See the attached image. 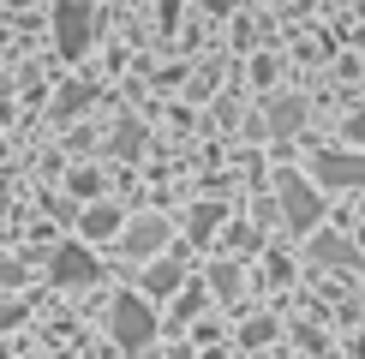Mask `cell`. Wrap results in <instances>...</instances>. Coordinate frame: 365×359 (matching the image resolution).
I'll use <instances>...</instances> for the list:
<instances>
[{"label": "cell", "mask_w": 365, "mask_h": 359, "mask_svg": "<svg viewBox=\"0 0 365 359\" xmlns=\"http://www.w3.org/2000/svg\"><path fill=\"white\" fill-rule=\"evenodd\" d=\"M354 353H359V359H365V335H359V341H354Z\"/></svg>", "instance_id": "d6986e66"}, {"label": "cell", "mask_w": 365, "mask_h": 359, "mask_svg": "<svg viewBox=\"0 0 365 359\" xmlns=\"http://www.w3.org/2000/svg\"><path fill=\"white\" fill-rule=\"evenodd\" d=\"M108 335H114L126 353L150 348V335H156V318H150V306H144V299H132V293H120L114 306H108Z\"/></svg>", "instance_id": "6da1fadb"}, {"label": "cell", "mask_w": 365, "mask_h": 359, "mask_svg": "<svg viewBox=\"0 0 365 359\" xmlns=\"http://www.w3.org/2000/svg\"><path fill=\"white\" fill-rule=\"evenodd\" d=\"M0 150H6V144H0Z\"/></svg>", "instance_id": "ffe728a7"}, {"label": "cell", "mask_w": 365, "mask_h": 359, "mask_svg": "<svg viewBox=\"0 0 365 359\" xmlns=\"http://www.w3.org/2000/svg\"><path fill=\"white\" fill-rule=\"evenodd\" d=\"M269 335H276V323H269V318H252L246 323V348H264Z\"/></svg>", "instance_id": "9a60e30c"}, {"label": "cell", "mask_w": 365, "mask_h": 359, "mask_svg": "<svg viewBox=\"0 0 365 359\" xmlns=\"http://www.w3.org/2000/svg\"><path fill=\"white\" fill-rule=\"evenodd\" d=\"M347 138H354V144H365V108H359L354 120H347Z\"/></svg>", "instance_id": "2e32d148"}, {"label": "cell", "mask_w": 365, "mask_h": 359, "mask_svg": "<svg viewBox=\"0 0 365 359\" xmlns=\"http://www.w3.org/2000/svg\"><path fill=\"white\" fill-rule=\"evenodd\" d=\"M180 281H186V264H150L144 288H150V293H174Z\"/></svg>", "instance_id": "30bf717a"}, {"label": "cell", "mask_w": 365, "mask_h": 359, "mask_svg": "<svg viewBox=\"0 0 365 359\" xmlns=\"http://www.w3.org/2000/svg\"><path fill=\"white\" fill-rule=\"evenodd\" d=\"M282 216H287V228H299V234L317 222V192L299 174H282Z\"/></svg>", "instance_id": "277c9868"}, {"label": "cell", "mask_w": 365, "mask_h": 359, "mask_svg": "<svg viewBox=\"0 0 365 359\" xmlns=\"http://www.w3.org/2000/svg\"><path fill=\"white\" fill-rule=\"evenodd\" d=\"M84 234H90V239L120 234V209H114V204H90V209H84Z\"/></svg>", "instance_id": "9c48e42d"}, {"label": "cell", "mask_w": 365, "mask_h": 359, "mask_svg": "<svg viewBox=\"0 0 365 359\" xmlns=\"http://www.w3.org/2000/svg\"><path fill=\"white\" fill-rule=\"evenodd\" d=\"M162 239H168V222L144 216V222H132V228H126V251H132V258H150V251H156Z\"/></svg>", "instance_id": "52a82bcc"}, {"label": "cell", "mask_w": 365, "mask_h": 359, "mask_svg": "<svg viewBox=\"0 0 365 359\" xmlns=\"http://www.w3.org/2000/svg\"><path fill=\"white\" fill-rule=\"evenodd\" d=\"M90 36H96V30H90V6H84V0H60V6H54V42H60V54L78 60L90 48Z\"/></svg>", "instance_id": "7a4b0ae2"}, {"label": "cell", "mask_w": 365, "mask_h": 359, "mask_svg": "<svg viewBox=\"0 0 365 359\" xmlns=\"http://www.w3.org/2000/svg\"><path fill=\"white\" fill-rule=\"evenodd\" d=\"M19 276H24L19 264H12V258H0V281H19Z\"/></svg>", "instance_id": "e0dca14e"}, {"label": "cell", "mask_w": 365, "mask_h": 359, "mask_svg": "<svg viewBox=\"0 0 365 359\" xmlns=\"http://www.w3.org/2000/svg\"><path fill=\"white\" fill-rule=\"evenodd\" d=\"M96 258H90V251L84 246H60L54 251V264H48V276L60 281V288H84V281H96Z\"/></svg>", "instance_id": "5b68a950"}, {"label": "cell", "mask_w": 365, "mask_h": 359, "mask_svg": "<svg viewBox=\"0 0 365 359\" xmlns=\"http://www.w3.org/2000/svg\"><path fill=\"white\" fill-rule=\"evenodd\" d=\"M312 258H324V264H341V269H347V264H359V251L347 246V239H336V234H317V239H312Z\"/></svg>", "instance_id": "ba28073f"}, {"label": "cell", "mask_w": 365, "mask_h": 359, "mask_svg": "<svg viewBox=\"0 0 365 359\" xmlns=\"http://www.w3.org/2000/svg\"><path fill=\"white\" fill-rule=\"evenodd\" d=\"M19 318H24L19 306H0V329H12V323H19Z\"/></svg>", "instance_id": "ac0fdd59"}, {"label": "cell", "mask_w": 365, "mask_h": 359, "mask_svg": "<svg viewBox=\"0 0 365 359\" xmlns=\"http://www.w3.org/2000/svg\"><path fill=\"white\" fill-rule=\"evenodd\" d=\"M138 150H144V126H132V120H126V126L114 132V156H138Z\"/></svg>", "instance_id": "4fadbf2b"}, {"label": "cell", "mask_w": 365, "mask_h": 359, "mask_svg": "<svg viewBox=\"0 0 365 359\" xmlns=\"http://www.w3.org/2000/svg\"><path fill=\"white\" fill-rule=\"evenodd\" d=\"M216 222H222V209H216V204H197V209H192V222H186V234L204 246V239L216 234Z\"/></svg>", "instance_id": "8fae6325"}, {"label": "cell", "mask_w": 365, "mask_h": 359, "mask_svg": "<svg viewBox=\"0 0 365 359\" xmlns=\"http://www.w3.org/2000/svg\"><path fill=\"white\" fill-rule=\"evenodd\" d=\"M210 288H216L222 299H240V264H227V258H222L216 269H210Z\"/></svg>", "instance_id": "7c38bea8"}, {"label": "cell", "mask_w": 365, "mask_h": 359, "mask_svg": "<svg viewBox=\"0 0 365 359\" xmlns=\"http://www.w3.org/2000/svg\"><path fill=\"white\" fill-rule=\"evenodd\" d=\"M84 102H90V90H84V84H72V90H60V102H54V120H66L72 108H84Z\"/></svg>", "instance_id": "5bb4252c"}, {"label": "cell", "mask_w": 365, "mask_h": 359, "mask_svg": "<svg viewBox=\"0 0 365 359\" xmlns=\"http://www.w3.org/2000/svg\"><path fill=\"white\" fill-rule=\"evenodd\" d=\"M312 180L317 186H365V156L359 150H317Z\"/></svg>", "instance_id": "3957f363"}, {"label": "cell", "mask_w": 365, "mask_h": 359, "mask_svg": "<svg viewBox=\"0 0 365 359\" xmlns=\"http://www.w3.org/2000/svg\"><path fill=\"white\" fill-rule=\"evenodd\" d=\"M299 120H306V102H299V96H276L257 126H264L269 138H287V132H299Z\"/></svg>", "instance_id": "8992f818"}]
</instances>
